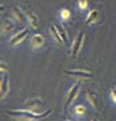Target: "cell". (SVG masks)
Returning a JSON list of instances; mask_svg holds the SVG:
<instances>
[{
	"label": "cell",
	"mask_w": 116,
	"mask_h": 121,
	"mask_svg": "<svg viewBox=\"0 0 116 121\" xmlns=\"http://www.w3.org/2000/svg\"><path fill=\"white\" fill-rule=\"evenodd\" d=\"M52 109H46L45 112L42 113H36L32 112V111H28V109L20 108V109H13V111H9L7 115L11 116L13 120H21V121H36V120H41V118H46L48 116L52 113Z\"/></svg>",
	"instance_id": "6da1fadb"
},
{
	"label": "cell",
	"mask_w": 116,
	"mask_h": 121,
	"mask_svg": "<svg viewBox=\"0 0 116 121\" xmlns=\"http://www.w3.org/2000/svg\"><path fill=\"white\" fill-rule=\"evenodd\" d=\"M79 92H80V83L79 82L74 83V84L67 90L66 95H65V100H63V112H65V115H66V112L69 111V108L73 107V103L76 100Z\"/></svg>",
	"instance_id": "7a4b0ae2"
},
{
	"label": "cell",
	"mask_w": 116,
	"mask_h": 121,
	"mask_svg": "<svg viewBox=\"0 0 116 121\" xmlns=\"http://www.w3.org/2000/svg\"><path fill=\"white\" fill-rule=\"evenodd\" d=\"M21 108L32 111V112H36V113H42L48 109L46 108V103L42 99H40V97H32V99L25 100Z\"/></svg>",
	"instance_id": "3957f363"
},
{
	"label": "cell",
	"mask_w": 116,
	"mask_h": 121,
	"mask_svg": "<svg viewBox=\"0 0 116 121\" xmlns=\"http://www.w3.org/2000/svg\"><path fill=\"white\" fill-rule=\"evenodd\" d=\"M29 32H31V28H29V26H24L22 29H20L18 32H16L15 34H12V36L9 37L8 45L12 46V48H15V46L22 43V42H24V39L29 36Z\"/></svg>",
	"instance_id": "277c9868"
},
{
	"label": "cell",
	"mask_w": 116,
	"mask_h": 121,
	"mask_svg": "<svg viewBox=\"0 0 116 121\" xmlns=\"http://www.w3.org/2000/svg\"><path fill=\"white\" fill-rule=\"evenodd\" d=\"M85 37H86L85 32H79V33L76 34V37L74 38L73 43L70 46V54L73 58H76L79 55L80 50H82L83 45H85Z\"/></svg>",
	"instance_id": "5b68a950"
},
{
	"label": "cell",
	"mask_w": 116,
	"mask_h": 121,
	"mask_svg": "<svg viewBox=\"0 0 116 121\" xmlns=\"http://www.w3.org/2000/svg\"><path fill=\"white\" fill-rule=\"evenodd\" d=\"M63 74L66 76L70 78H75V79H90L92 78V71L86 69H73V70H63Z\"/></svg>",
	"instance_id": "8992f818"
},
{
	"label": "cell",
	"mask_w": 116,
	"mask_h": 121,
	"mask_svg": "<svg viewBox=\"0 0 116 121\" xmlns=\"http://www.w3.org/2000/svg\"><path fill=\"white\" fill-rule=\"evenodd\" d=\"M86 100H87V103L90 104L92 109H94L95 112L100 113V99H99L98 94L92 90H87L86 91Z\"/></svg>",
	"instance_id": "52a82bcc"
},
{
	"label": "cell",
	"mask_w": 116,
	"mask_h": 121,
	"mask_svg": "<svg viewBox=\"0 0 116 121\" xmlns=\"http://www.w3.org/2000/svg\"><path fill=\"white\" fill-rule=\"evenodd\" d=\"M1 75V80H0V99L4 100L7 95L11 91V84H9V73H3Z\"/></svg>",
	"instance_id": "ba28073f"
},
{
	"label": "cell",
	"mask_w": 116,
	"mask_h": 121,
	"mask_svg": "<svg viewBox=\"0 0 116 121\" xmlns=\"http://www.w3.org/2000/svg\"><path fill=\"white\" fill-rule=\"evenodd\" d=\"M9 12H11L13 20H15L17 24H21V25L27 24V15H25V12L22 11L21 8H20V7L12 5L11 8H9Z\"/></svg>",
	"instance_id": "9c48e42d"
},
{
	"label": "cell",
	"mask_w": 116,
	"mask_h": 121,
	"mask_svg": "<svg viewBox=\"0 0 116 121\" xmlns=\"http://www.w3.org/2000/svg\"><path fill=\"white\" fill-rule=\"evenodd\" d=\"M29 46L32 50H40L45 46V37L40 33H34L29 38Z\"/></svg>",
	"instance_id": "30bf717a"
},
{
	"label": "cell",
	"mask_w": 116,
	"mask_h": 121,
	"mask_svg": "<svg viewBox=\"0 0 116 121\" xmlns=\"http://www.w3.org/2000/svg\"><path fill=\"white\" fill-rule=\"evenodd\" d=\"M15 24L16 21L9 17H4L1 20V34H3V37L12 36V32L15 30V26H16Z\"/></svg>",
	"instance_id": "8fae6325"
},
{
	"label": "cell",
	"mask_w": 116,
	"mask_h": 121,
	"mask_svg": "<svg viewBox=\"0 0 116 121\" xmlns=\"http://www.w3.org/2000/svg\"><path fill=\"white\" fill-rule=\"evenodd\" d=\"M25 15H27V24L32 30H37L40 28V18H38V16L36 13L31 12V11H27Z\"/></svg>",
	"instance_id": "7c38bea8"
},
{
	"label": "cell",
	"mask_w": 116,
	"mask_h": 121,
	"mask_svg": "<svg viewBox=\"0 0 116 121\" xmlns=\"http://www.w3.org/2000/svg\"><path fill=\"white\" fill-rule=\"evenodd\" d=\"M99 17H100V12H99L98 9H90L89 13L86 15L85 22L87 25H95L99 21Z\"/></svg>",
	"instance_id": "4fadbf2b"
},
{
	"label": "cell",
	"mask_w": 116,
	"mask_h": 121,
	"mask_svg": "<svg viewBox=\"0 0 116 121\" xmlns=\"http://www.w3.org/2000/svg\"><path fill=\"white\" fill-rule=\"evenodd\" d=\"M49 33H50V36L53 37V39L55 41V43H58V45H61V46H65L63 38L61 37V34H59V32H58L57 25H54V24L49 25Z\"/></svg>",
	"instance_id": "5bb4252c"
},
{
	"label": "cell",
	"mask_w": 116,
	"mask_h": 121,
	"mask_svg": "<svg viewBox=\"0 0 116 121\" xmlns=\"http://www.w3.org/2000/svg\"><path fill=\"white\" fill-rule=\"evenodd\" d=\"M71 18V12L69 8H61L58 11V20L59 22H66Z\"/></svg>",
	"instance_id": "9a60e30c"
},
{
	"label": "cell",
	"mask_w": 116,
	"mask_h": 121,
	"mask_svg": "<svg viewBox=\"0 0 116 121\" xmlns=\"http://www.w3.org/2000/svg\"><path fill=\"white\" fill-rule=\"evenodd\" d=\"M73 115L75 118H82L86 115V107L83 104H75L73 107Z\"/></svg>",
	"instance_id": "2e32d148"
},
{
	"label": "cell",
	"mask_w": 116,
	"mask_h": 121,
	"mask_svg": "<svg viewBox=\"0 0 116 121\" xmlns=\"http://www.w3.org/2000/svg\"><path fill=\"white\" fill-rule=\"evenodd\" d=\"M63 22H59V24L57 25L58 28V32H59V34H61V37L63 38V42H65V46H70V39H69V33H67V30L65 29Z\"/></svg>",
	"instance_id": "e0dca14e"
},
{
	"label": "cell",
	"mask_w": 116,
	"mask_h": 121,
	"mask_svg": "<svg viewBox=\"0 0 116 121\" xmlns=\"http://www.w3.org/2000/svg\"><path fill=\"white\" fill-rule=\"evenodd\" d=\"M90 4H89V0H76V8L79 12H86L89 9Z\"/></svg>",
	"instance_id": "ac0fdd59"
},
{
	"label": "cell",
	"mask_w": 116,
	"mask_h": 121,
	"mask_svg": "<svg viewBox=\"0 0 116 121\" xmlns=\"http://www.w3.org/2000/svg\"><path fill=\"white\" fill-rule=\"evenodd\" d=\"M108 97H110L111 103L113 105H116V87H111L110 91H108Z\"/></svg>",
	"instance_id": "d6986e66"
},
{
	"label": "cell",
	"mask_w": 116,
	"mask_h": 121,
	"mask_svg": "<svg viewBox=\"0 0 116 121\" xmlns=\"http://www.w3.org/2000/svg\"><path fill=\"white\" fill-rule=\"evenodd\" d=\"M3 73H9L8 69H7L5 62H1V63H0V74H3Z\"/></svg>",
	"instance_id": "ffe728a7"
}]
</instances>
